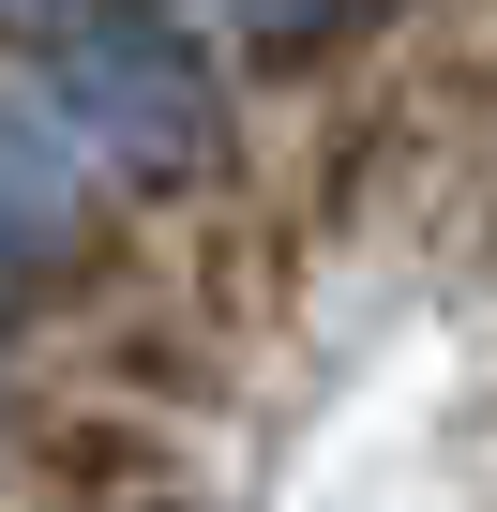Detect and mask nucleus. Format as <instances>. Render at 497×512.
Returning <instances> with one entry per match:
<instances>
[{
  "mask_svg": "<svg viewBox=\"0 0 497 512\" xmlns=\"http://www.w3.org/2000/svg\"><path fill=\"white\" fill-rule=\"evenodd\" d=\"M61 121L121 166V181H181L196 166V136H211V106H196V61L151 31V16H106L76 61H61Z\"/></svg>",
  "mask_w": 497,
  "mask_h": 512,
  "instance_id": "nucleus-1",
  "label": "nucleus"
},
{
  "mask_svg": "<svg viewBox=\"0 0 497 512\" xmlns=\"http://www.w3.org/2000/svg\"><path fill=\"white\" fill-rule=\"evenodd\" d=\"M46 272H61V256H46V241H31V226H16V211H0V317H16V302H31V287H46Z\"/></svg>",
  "mask_w": 497,
  "mask_h": 512,
  "instance_id": "nucleus-2",
  "label": "nucleus"
},
{
  "mask_svg": "<svg viewBox=\"0 0 497 512\" xmlns=\"http://www.w3.org/2000/svg\"><path fill=\"white\" fill-rule=\"evenodd\" d=\"M106 16H166V0H106Z\"/></svg>",
  "mask_w": 497,
  "mask_h": 512,
  "instance_id": "nucleus-3",
  "label": "nucleus"
}]
</instances>
